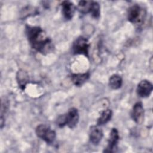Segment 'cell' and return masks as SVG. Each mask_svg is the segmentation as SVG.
I'll list each match as a JSON object with an SVG mask.
<instances>
[{
	"label": "cell",
	"mask_w": 153,
	"mask_h": 153,
	"mask_svg": "<svg viewBox=\"0 0 153 153\" xmlns=\"http://www.w3.org/2000/svg\"><path fill=\"white\" fill-rule=\"evenodd\" d=\"M26 33L32 48L42 54L51 53L54 48L51 39L40 27L26 25Z\"/></svg>",
	"instance_id": "6da1fadb"
},
{
	"label": "cell",
	"mask_w": 153,
	"mask_h": 153,
	"mask_svg": "<svg viewBox=\"0 0 153 153\" xmlns=\"http://www.w3.org/2000/svg\"><path fill=\"white\" fill-rule=\"evenodd\" d=\"M79 117L77 109L72 108L65 114L59 115L57 118L56 123L60 127L68 126L70 128H74L78 123Z\"/></svg>",
	"instance_id": "7a4b0ae2"
},
{
	"label": "cell",
	"mask_w": 153,
	"mask_h": 153,
	"mask_svg": "<svg viewBox=\"0 0 153 153\" xmlns=\"http://www.w3.org/2000/svg\"><path fill=\"white\" fill-rule=\"evenodd\" d=\"M146 17V10L138 4L131 6L127 11L128 20L133 24L141 25Z\"/></svg>",
	"instance_id": "3957f363"
},
{
	"label": "cell",
	"mask_w": 153,
	"mask_h": 153,
	"mask_svg": "<svg viewBox=\"0 0 153 153\" xmlns=\"http://www.w3.org/2000/svg\"><path fill=\"white\" fill-rule=\"evenodd\" d=\"M37 136L44 140L48 144L52 143L56 139V133L48 126L40 124L38 126L35 130Z\"/></svg>",
	"instance_id": "277c9868"
},
{
	"label": "cell",
	"mask_w": 153,
	"mask_h": 153,
	"mask_svg": "<svg viewBox=\"0 0 153 153\" xmlns=\"http://www.w3.org/2000/svg\"><path fill=\"white\" fill-rule=\"evenodd\" d=\"M90 44L87 38L83 36L77 38L72 44V51L74 54H82L88 57Z\"/></svg>",
	"instance_id": "5b68a950"
},
{
	"label": "cell",
	"mask_w": 153,
	"mask_h": 153,
	"mask_svg": "<svg viewBox=\"0 0 153 153\" xmlns=\"http://www.w3.org/2000/svg\"><path fill=\"white\" fill-rule=\"evenodd\" d=\"M153 90V86L151 82L144 79L141 81L137 85L136 91L141 97H147L150 96Z\"/></svg>",
	"instance_id": "8992f818"
},
{
	"label": "cell",
	"mask_w": 153,
	"mask_h": 153,
	"mask_svg": "<svg viewBox=\"0 0 153 153\" xmlns=\"http://www.w3.org/2000/svg\"><path fill=\"white\" fill-rule=\"evenodd\" d=\"M120 136L118 134V131L117 128H112L109 137L108 141V145L103 151V152H113L115 151V149L117 147V145L119 141Z\"/></svg>",
	"instance_id": "52a82bcc"
},
{
	"label": "cell",
	"mask_w": 153,
	"mask_h": 153,
	"mask_svg": "<svg viewBox=\"0 0 153 153\" xmlns=\"http://www.w3.org/2000/svg\"><path fill=\"white\" fill-rule=\"evenodd\" d=\"M131 116L133 120L137 124H140L143 123L144 119V109L141 102H139L134 105Z\"/></svg>",
	"instance_id": "ba28073f"
},
{
	"label": "cell",
	"mask_w": 153,
	"mask_h": 153,
	"mask_svg": "<svg viewBox=\"0 0 153 153\" xmlns=\"http://www.w3.org/2000/svg\"><path fill=\"white\" fill-rule=\"evenodd\" d=\"M103 136L102 130L99 126H92L89 130V138L90 142L94 145H97L101 141Z\"/></svg>",
	"instance_id": "9c48e42d"
},
{
	"label": "cell",
	"mask_w": 153,
	"mask_h": 153,
	"mask_svg": "<svg viewBox=\"0 0 153 153\" xmlns=\"http://www.w3.org/2000/svg\"><path fill=\"white\" fill-rule=\"evenodd\" d=\"M62 14L66 20H71L73 17L76 7L74 3L68 1H65L62 3Z\"/></svg>",
	"instance_id": "30bf717a"
},
{
	"label": "cell",
	"mask_w": 153,
	"mask_h": 153,
	"mask_svg": "<svg viewBox=\"0 0 153 153\" xmlns=\"http://www.w3.org/2000/svg\"><path fill=\"white\" fill-rule=\"evenodd\" d=\"M90 78L88 72L82 74H74L71 75V80L72 82L78 87L83 85Z\"/></svg>",
	"instance_id": "8fae6325"
},
{
	"label": "cell",
	"mask_w": 153,
	"mask_h": 153,
	"mask_svg": "<svg viewBox=\"0 0 153 153\" xmlns=\"http://www.w3.org/2000/svg\"><path fill=\"white\" fill-rule=\"evenodd\" d=\"M112 115V112L111 109H107L103 111L97 120V126H100L106 124L109 121L111 120Z\"/></svg>",
	"instance_id": "7c38bea8"
},
{
	"label": "cell",
	"mask_w": 153,
	"mask_h": 153,
	"mask_svg": "<svg viewBox=\"0 0 153 153\" xmlns=\"http://www.w3.org/2000/svg\"><path fill=\"white\" fill-rule=\"evenodd\" d=\"M17 80L21 89L24 90L29 81V76L26 72L20 70L17 74Z\"/></svg>",
	"instance_id": "4fadbf2b"
},
{
	"label": "cell",
	"mask_w": 153,
	"mask_h": 153,
	"mask_svg": "<svg viewBox=\"0 0 153 153\" xmlns=\"http://www.w3.org/2000/svg\"><path fill=\"white\" fill-rule=\"evenodd\" d=\"M93 1H81L78 4V11L82 14L90 13Z\"/></svg>",
	"instance_id": "5bb4252c"
},
{
	"label": "cell",
	"mask_w": 153,
	"mask_h": 153,
	"mask_svg": "<svg viewBox=\"0 0 153 153\" xmlns=\"http://www.w3.org/2000/svg\"><path fill=\"white\" fill-rule=\"evenodd\" d=\"M122 84L123 79L120 75L117 74H114L109 78V85L111 88L114 90L119 89L121 87Z\"/></svg>",
	"instance_id": "9a60e30c"
},
{
	"label": "cell",
	"mask_w": 153,
	"mask_h": 153,
	"mask_svg": "<svg viewBox=\"0 0 153 153\" xmlns=\"http://www.w3.org/2000/svg\"><path fill=\"white\" fill-rule=\"evenodd\" d=\"M91 16L95 19H98L100 14V8L98 2L93 1L91 12L90 13Z\"/></svg>",
	"instance_id": "2e32d148"
}]
</instances>
